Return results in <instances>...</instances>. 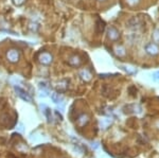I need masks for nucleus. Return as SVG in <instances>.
<instances>
[{"label":"nucleus","instance_id":"f03ea898","mask_svg":"<svg viewBox=\"0 0 159 158\" xmlns=\"http://www.w3.org/2000/svg\"><path fill=\"white\" fill-rule=\"evenodd\" d=\"M8 61L11 63H17L20 59V52L17 49H11L7 53Z\"/></svg>","mask_w":159,"mask_h":158},{"label":"nucleus","instance_id":"f257e3e1","mask_svg":"<svg viewBox=\"0 0 159 158\" xmlns=\"http://www.w3.org/2000/svg\"><path fill=\"white\" fill-rule=\"evenodd\" d=\"M37 60L41 64L43 65H50L53 61V56L50 54L49 52H46V51H43V52H39L38 55H37Z\"/></svg>","mask_w":159,"mask_h":158},{"label":"nucleus","instance_id":"ddd939ff","mask_svg":"<svg viewBox=\"0 0 159 158\" xmlns=\"http://www.w3.org/2000/svg\"><path fill=\"white\" fill-rule=\"evenodd\" d=\"M128 1V3L129 5H136V3L139 1V0H127Z\"/></svg>","mask_w":159,"mask_h":158},{"label":"nucleus","instance_id":"7ed1b4c3","mask_svg":"<svg viewBox=\"0 0 159 158\" xmlns=\"http://www.w3.org/2000/svg\"><path fill=\"white\" fill-rule=\"evenodd\" d=\"M14 89H15V91L17 92L18 97L20 98V99H22L24 101L28 102V103H31L32 102V98L30 97V95H29L28 92H27L24 89H22L21 87L19 86H14Z\"/></svg>","mask_w":159,"mask_h":158},{"label":"nucleus","instance_id":"423d86ee","mask_svg":"<svg viewBox=\"0 0 159 158\" xmlns=\"http://www.w3.org/2000/svg\"><path fill=\"white\" fill-rule=\"evenodd\" d=\"M105 21L102 20L101 18H98L97 21H96V27H95V30L97 34H102L105 30Z\"/></svg>","mask_w":159,"mask_h":158},{"label":"nucleus","instance_id":"9b49d317","mask_svg":"<svg viewBox=\"0 0 159 158\" xmlns=\"http://www.w3.org/2000/svg\"><path fill=\"white\" fill-rule=\"evenodd\" d=\"M153 80L156 81V82H159V71H156L153 73Z\"/></svg>","mask_w":159,"mask_h":158},{"label":"nucleus","instance_id":"0eeeda50","mask_svg":"<svg viewBox=\"0 0 159 158\" xmlns=\"http://www.w3.org/2000/svg\"><path fill=\"white\" fill-rule=\"evenodd\" d=\"M126 24H127L128 28L135 29L136 27H138L140 24V21H139V19H138L137 17H131V18H129V19L127 20Z\"/></svg>","mask_w":159,"mask_h":158},{"label":"nucleus","instance_id":"4468645a","mask_svg":"<svg viewBox=\"0 0 159 158\" xmlns=\"http://www.w3.org/2000/svg\"><path fill=\"white\" fill-rule=\"evenodd\" d=\"M99 1H105V0H99Z\"/></svg>","mask_w":159,"mask_h":158},{"label":"nucleus","instance_id":"6e6552de","mask_svg":"<svg viewBox=\"0 0 159 158\" xmlns=\"http://www.w3.org/2000/svg\"><path fill=\"white\" fill-rule=\"evenodd\" d=\"M51 100H52V101H53L55 104H58V103H60V101H62V98H60V93L53 92V93L51 95Z\"/></svg>","mask_w":159,"mask_h":158},{"label":"nucleus","instance_id":"f8f14e48","mask_svg":"<svg viewBox=\"0 0 159 158\" xmlns=\"http://www.w3.org/2000/svg\"><path fill=\"white\" fill-rule=\"evenodd\" d=\"M13 2L15 3V5H22V3L24 2V0H13Z\"/></svg>","mask_w":159,"mask_h":158},{"label":"nucleus","instance_id":"9d476101","mask_svg":"<svg viewBox=\"0 0 159 158\" xmlns=\"http://www.w3.org/2000/svg\"><path fill=\"white\" fill-rule=\"evenodd\" d=\"M45 115H46V117H47V119H48V122L53 121V118H52V114H51V109H49V108L46 109Z\"/></svg>","mask_w":159,"mask_h":158},{"label":"nucleus","instance_id":"20e7f679","mask_svg":"<svg viewBox=\"0 0 159 158\" xmlns=\"http://www.w3.org/2000/svg\"><path fill=\"white\" fill-rule=\"evenodd\" d=\"M145 52L150 55H157L159 53V48L156 44L150 43L145 46Z\"/></svg>","mask_w":159,"mask_h":158},{"label":"nucleus","instance_id":"1a4fd4ad","mask_svg":"<svg viewBox=\"0 0 159 158\" xmlns=\"http://www.w3.org/2000/svg\"><path fill=\"white\" fill-rule=\"evenodd\" d=\"M87 122H88V117H87L86 115L80 116L79 119H77V123H79L80 125H85Z\"/></svg>","mask_w":159,"mask_h":158},{"label":"nucleus","instance_id":"39448f33","mask_svg":"<svg viewBox=\"0 0 159 158\" xmlns=\"http://www.w3.org/2000/svg\"><path fill=\"white\" fill-rule=\"evenodd\" d=\"M107 37L110 40L115 41L120 37V33H119V31L117 30L115 27H109V28L107 29Z\"/></svg>","mask_w":159,"mask_h":158}]
</instances>
